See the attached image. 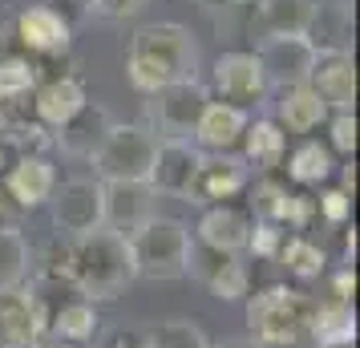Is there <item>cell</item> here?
<instances>
[{
	"mask_svg": "<svg viewBox=\"0 0 360 348\" xmlns=\"http://www.w3.org/2000/svg\"><path fill=\"white\" fill-rule=\"evenodd\" d=\"M29 348H77V344H69V340L53 336V332H41V336H37V340H33Z\"/></svg>",
	"mask_w": 360,
	"mask_h": 348,
	"instance_id": "cell-41",
	"label": "cell"
},
{
	"mask_svg": "<svg viewBox=\"0 0 360 348\" xmlns=\"http://www.w3.org/2000/svg\"><path fill=\"white\" fill-rule=\"evenodd\" d=\"M20 215H25V211L8 199V191H4V183H0V227H17Z\"/></svg>",
	"mask_w": 360,
	"mask_h": 348,
	"instance_id": "cell-40",
	"label": "cell"
},
{
	"mask_svg": "<svg viewBox=\"0 0 360 348\" xmlns=\"http://www.w3.org/2000/svg\"><path fill=\"white\" fill-rule=\"evenodd\" d=\"M154 191L146 183H101V227L117 235H134L154 211Z\"/></svg>",
	"mask_w": 360,
	"mask_h": 348,
	"instance_id": "cell-15",
	"label": "cell"
},
{
	"mask_svg": "<svg viewBox=\"0 0 360 348\" xmlns=\"http://www.w3.org/2000/svg\"><path fill=\"white\" fill-rule=\"evenodd\" d=\"M13 166V150H8V142H4V134H0V174Z\"/></svg>",
	"mask_w": 360,
	"mask_h": 348,
	"instance_id": "cell-42",
	"label": "cell"
},
{
	"mask_svg": "<svg viewBox=\"0 0 360 348\" xmlns=\"http://www.w3.org/2000/svg\"><path fill=\"white\" fill-rule=\"evenodd\" d=\"M154 150H158V134L150 126H122V122H114L105 142L98 146V154L89 162H94L98 183H146Z\"/></svg>",
	"mask_w": 360,
	"mask_h": 348,
	"instance_id": "cell-5",
	"label": "cell"
},
{
	"mask_svg": "<svg viewBox=\"0 0 360 348\" xmlns=\"http://www.w3.org/2000/svg\"><path fill=\"white\" fill-rule=\"evenodd\" d=\"M98 348H146V332L142 328H126V324H114V328H105L94 336Z\"/></svg>",
	"mask_w": 360,
	"mask_h": 348,
	"instance_id": "cell-38",
	"label": "cell"
},
{
	"mask_svg": "<svg viewBox=\"0 0 360 348\" xmlns=\"http://www.w3.org/2000/svg\"><path fill=\"white\" fill-rule=\"evenodd\" d=\"M308 332L316 336V344H356V312H352V304H340V299L311 304Z\"/></svg>",
	"mask_w": 360,
	"mask_h": 348,
	"instance_id": "cell-28",
	"label": "cell"
},
{
	"mask_svg": "<svg viewBox=\"0 0 360 348\" xmlns=\"http://www.w3.org/2000/svg\"><path fill=\"white\" fill-rule=\"evenodd\" d=\"M110 126H114V117L105 114L101 105L85 101L82 114L73 117V122H65L61 130L53 134V146L61 150V154H69V158H94V154H98V146L105 142Z\"/></svg>",
	"mask_w": 360,
	"mask_h": 348,
	"instance_id": "cell-22",
	"label": "cell"
},
{
	"mask_svg": "<svg viewBox=\"0 0 360 348\" xmlns=\"http://www.w3.org/2000/svg\"><path fill=\"white\" fill-rule=\"evenodd\" d=\"M186 276L195 283H202L214 299H243L251 296V271L247 264L235 255V251H214L207 243H195V235H191V255H186Z\"/></svg>",
	"mask_w": 360,
	"mask_h": 348,
	"instance_id": "cell-6",
	"label": "cell"
},
{
	"mask_svg": "<svg viewBox=\"0 0 360 348\" xmlns=\"http://www.w3.org/2000/svg\"><path fill=\"white\" fill-rule=\"evenodd\" d=\"M211 348H259L255 340H223V344H211Z\"/></svg>",
	"mask_w": 360,
	"mask_h": 348,
	"instance_id": "cell-43",
	"label": "cell"
},
{
	"mask_svg": "<svg viewBox=\"0 0 360 348\" xmlns=\"http://www.w3.org/2000/svg\"><path fill=\"white\" fill-rule=\"evenodd\" d=\"M85 101H89V94H85V82L82 77H73V73H57V77H45V82L33 89V98H29V105H33V122L37 126H45V130H61L65 122H73V117L85 110Z\"/></svg>",
	"mask_w": 360,
	"mask_h": 348,
	"instance_id": "cell-14",
	"label": "cell"
},
{
	"mask_svg": "<svg viewBox=\"0 0 360 348\" xmlns=\"http://www.w3.org/2000/svg\"><path fill=\"white\" fill-rule=\"evenodd\" d=\"M85 8L101 20H126L146 8V0H85Z\"/></svg>",
	"mask_w": 360,
	"mask_h": 348,
	"instance_id": "cell-37",
	"label": "cell"
},
{
	"mask_svg": "<svg viewBox=\"0 0 360 348\" xmlns=\"http://www.w3.org/2000/svg\"><path fill=\"white\" fill-rule=\"evenodd\" d=\"M134 259V280H182L191 255V227L170 215H150L134 235H126Z\"/></svg>",
	"mask_w": 360,
	"mask_h": 348,
	"instance_id": "cell-4",
	"label": "cell"
},
{
	"mask_svg": "<svg viewBox=\"0 0 360 348\" xmlns=\"http://www.w3.org/2000/svg\"><path fill=\"white\" fill-rule=\"evenodd\" d=\"M45 332H53V336H61V340H69V344H77V348L89 344V340L101 332L98 304H89V299H82V296L65 299V304L49 316Z\"/></svg>",
	"mask_w": 360,
	"mask_h": 348,
	"instance_id": "cell-27",
	"label": "cell"
},
{
	"mask_svg": "<svg viewBox=\"0 0 360 348\" xmlns=\"http://www.w3.org/2000/svg\"><path fill=\"white\" fill-rule=\"evenodd\" d=\"M255 227V219L247 207L239 202H214V207H202V215L195 223V243H207L214 251H239L247 247V235Z\"/></svg>",
	"mask_w": 360,
	"mask_h": 348,
	"instance_id": "cell-17",
	"label": "cell"
},
{
	"mask_svg": "<svg viewBox=\"0 0 360 348\" xmlns=\"http://www.w3.org/2000/svg\"><path fill=\"white\" fill-rule=\"evenodd\" d=\"M13 29H17V41L25 45L29 57H61L73 45V25L53 4H29V8H20Z\"/></svg>",
	"mask_w": 360,
	"mask_h": 348,
	"instance_id": "cell-13",
	"label": "cell"
},
{
	"mask_svg": "<svg viewBox=\"0 0 360 348\" xmlns=\"http://www.w3.org/2000/svg\"><path fill=\"white\" fill-rule=\"evenodd\" d=\"M211 89L219 94V101H231V105H255L267 94V82H263V69L255 61L251 49H227L219 53V61L211 65Z\"/></svg>",
	"mask_w": 360,
	"mask_h": 348,
	"instance_id": "cell-11",
	"label": "cell"
},
{
	"mask_svg": "<svg viewBox=\"0 0 360 348\" xmlns=\"http://www.w3.org/2000/svg\"><path fill=\"white\" fill-rule=\"evenodd\" d=\"M202 150L195 142H182V138H158V150H154V162H150V179L146 186L162 199H182L186 202V191L195 183V170Z\"/></svg>",
	"mask_w": 360,
	"mask_h": 348,
	"instance_id": "cell-12",
	"label": "cell"
},
{
	"mask_svg": "<svg viewBox=\"0 0 360 348\" xmlns=\"http://www.w3.org/2000/svg\"><path fill=\"white\" fill-rule=\"evenodd\" d=\"M251 53H255V61L263 69L267 89L308 82L311 65H316V45H311L308 37H263Z\"/></svg>",
	"mask_w": 360,
	"mask_h": 348,
	"instance_id": "cell-9",
	"label": "cell"
},
{
	"mask_svg": "<svg viewBox=\"0 0 360 348\" xmlns=\"http://www.w3.org/2000/svg\"><path fill=\"white\" fill-rule=\"evenodd\" d=\"M283 162H288V179L295 186H320L336 174V154L320 138H304L300 146H292V154Z\"/></svg>",
	"mask_w": 360,
	"mask_h": 348,
	"instance_id": "cell-26",
	"label": "cell"
},
{
	"mask_svg": "<svg viewBox=\"0 0 360 348\" xmlns=\"http://www.w3.org/2000/svg\"><path fill=\"white\" fill-rule=\"evenodd\" d=\"M276 259L288 267V276H295V280H304V283L320 280L328 271V251L316 239H308V235H288Z\"/></svg>",
	"mask_w": 360,
	"mask_h": 348,
	"instance_id": "cell-30",
	"label": "cell"
},
{
	"mask_svg": "<svg viewBox=\"0 0 360 348\" xmlns=\"http://www.w3.org/2000/svg\"><path fill=\"white\" fill-rule=\"evenodd\" d=\"M247 122H251L247 110L211 98L207 110H202V117H198L195 134H191V142H195L202 154H231V150H239V142H243Z\"/></svg>",
	"mask_w": 360,
	"mask_h": 348,
	"instance_id": "cell-19",
	"label": "cell"
},
{
	"mask_svg": "<svg viewBox=\"0 0 360 348\" xmlns=\"http://www.w3.org/2000/svg\"><path fill=\"white\" fill-rule=\"evenodd\" d=\"M311 304L308 292H300L292 283H267L247 299V328L259 348H295L300 336L308 332Z\"/></svg>",
	"mask_w": 360,
	"mask_h": 348,
	"instance_id": "cell-3",
	"label": "cell"
},
{
	"mask_svg": "<svg viewBox=\"0 0 360 348\" xmlns=\"http://www.w3.org/2000/svg\"><path fill=\"white\" fill-rule=\"evenodd\" d=\"M37 85H41V65L29 53H4L0 57V105L29 101Z\"/></svg>",
	"mask_w": 360,
	"mask_h": 348,
	"instance_id": "cell-29",
	"label": "cell"
},
{
	"mask_svg": "<svg viewBox=\"0 0 360 348\" xmlns=\"http://www.w3.org/2000/svg\"><path fill=\"white\" fill-rule=\"evenodd\" d=\"M49 215L53 227L65 239H82V235L101 227V183L98 179H65L53 186L49 195Z\"/></svg>",
	"mask_w": 360,
	"mask_h": 348,
	"instance_id": "cell-8",
	"label": "cell"
},
{
	"mask_svg": "<svg viewBox=\"0 0 360 348\" xmlns=\"http://www.w3.org/2000/svg\"><path fill=\"white\" fill-rule=\"evenodd\" d=\"M251 183V170L235 154H202L195 170V183L186 191V202L214 207V202H235Z\"/></svg>",
	"mask_w": 360,
	"mask_h": 348,
	"instance_id": "cell-10",
	"label": "cell"
},
{
	"mask_svg": "<svg viewBox=\"0 0 360 348\" xmlns=\"http://www.w3.org/2000/svg\"><path fill=\"white\" fill-rule=\"evenodd\" d=\"M45 332V320L37 312L33 296L20 288L0 292V348H29Z\"/></svg>",
	"mask_w": 360,
	"mask_h": 348,
	"instance_id": "cell-20",
	"label": "cell"
},
{
	"mask_svg": "<svg viewBox=\"0 0 360 348\" xmlns=\"http://www.w3.org/2000/svg\"><path fill=\"white\" fill-rule=\"evenodd\" d=\"M348 215H352V195H344L340 186H332V191H324L316 199V219H324L332 227H344Z\"/></svg>",
	"mask_w": 360,
	"mask_h": 348,
	"instance_id": "cell-36",
	"label": "cell"
},
{
	"mask_svg": "<svg viewBox=\"0 0 360 348\" xmlns=\"http://www.w3.org/2000/svg\"><path fill=\"white\" fill-rule=\"evenodd\" d=\"M320 0H255V20L263 37H308Z\"/></svg>",
	"mask_w": 360,
	"mask_h": 348,
	"instance_id": "cell-25",
	"label": "cell"
},
{
	"mask_svg": "<svg viewBox=\"0 0 360 348\" xmlns=\"http://www.w3.org/2000/svg\"><path fill=\"white\" fill-rule=\"evenodd\" d=\"M271 122L283 134H311L328 122V105L316 98V89L308 82L283 85V89H276V117Z\"/></svg>",
	"mask_w": 360,
	"mask_h": 348,
	"instance_id": "cell-21",
	"label": "cell"
},
{
	"mask_svg": "<svg viewBox=\"0 0 360 348\" xmlns=\"http://www.w3.org/2000/svg\"><path fill=\"white\" fill-rule=\"evenodd\" d=\"M146 348H211L195 320H166L154 332H146Z\"/></svg>",
	"mask_w": 360,
	"mask_h": 348,
	"instance_id": "cell-33",
	"label": "cell"
},
{
	"mask_svg": "<svg viewBox=\"0 0 360 348\" xmlns=\"http://www.w3.org/2000/svg\"><path fill=\"white\" fill-rule=\"evenodd\" d=\"M0 183L20 211H37L49 202L53 186H57V170L45 154H25V158H13V166L0 174Z\"/></svg>",
	"mask_w": 360,
	"mask_h": 348,
	"instance_id": "cell-18",
	"label": "cell"
},
{
	"mask_svg": "<svg viewBox=\"0 0 360 348\" xmlns=\"http://www.w3.org/2000/svg\"><path fill=\"white\" fill-rule=\"evenodd\" d=\"M328 150L352 158V150H356V110L328 114Z\"/></svg>",
	"mask_w": 360,
	"mask_h": 348,
	"instance_id": "cell-34",
	"label": "cell"
},
{
	"mask_svg": "<svg viewBox=\"0 0 360 348\" xmlns=\"http://www.w3.org/2000/svg\"><path fill=\"white\" fill-rule=\"evenodd\" d=\"M316 348H356V344H316Z\"/></svg>",
	"mask_w": 360,
	"mask_h": 348,
	"instance_id": "cell-44",
	"label": "cell"
},
{
	"mask_svg": "<svg viewBox=\"0 0 360 348\" xmlns=\"http://www.w3.org/2000/svg\"><path fill=\"white\" fill-rule=\"evenodd\" d=\"M308 85L328 105V114L356 110V61H352V53H316Z\"/></svg>",
	"mask_w": 360,
	"mask_h": 348,
	"instance_id": "cell-16",
	"label": "cell"
},
{
	"mask_svg": "<svg viewBox=\"0 0 360 348\" xmlns=\"http://www.w3.org/2000/svg\"><path fill=\"white\" fill-rule=\"evenodd\" d=\"M308 41L316 45V53H352V4L348 0L316 4Z\"/></svg>",
	"mask_w": 360,
	"mask_h": 348,
	"instance_id": "cell-24",
	"label": "cell"
},
{
	"mask_svg": "<svg viewBox=\"0 0 360 348\" xmlns=\"http://www.w3.org/2000/svg\"><path fill=\"white\" fill-rule=\"evenodd\" d=\"M239 150H243V166L247 170L271 174V170H279L283 158H288V134L279 130L271 117H255V122H247Z\"/></svg>",
	"mask_w": 360,
	"mask_h": 348,
	"instance_id": "cell-23",
	"label": "cell"
},
{
	"mask_svg": "<svg viewBox=\"0 0 360 348\" xmlns=\"http://www.w3.org/2000/svg\"><path fill=\"white\" fill-rule=\"evenodd\" d=\"M198 41L186 25L158 20L142 25L130 33L126 45V77L138 94H158L166 85L179 82H198Z\"/></svg>",
	"mask_w": 360,
	"mask_h": 348,
	"instance_id": "cell-1",
	"label": "cell"
},
{
	"mask_svg": "<svg viewBox=\"0 0 360 348\" xmlns=\"http://www.w3.org/2000/svg\"><path fill=\"white\" fill-rule=\"evenodd\" d=\"M29 264H33V251L20 227H0V292L29 280Z\"/></svg>",
	"mask_w": 360,
	"mask_h": 348,
	"instance_id": "cell-32",
	"label": "cell"
},
{
	"mask_svg": "<svg viewBox=\"0 0 360 348\" xmlns=\"http://www.w3.org/2000/svg\"><path fill=\"white\" fill-rule=\"evenodd\" d=\"M65 276L77 288V296L89 299V304L117 299L134 283V259H130L126 235L98 227V231L82 235V239H69Z\"/></svg>",
	"mask_w": 360,
	"mask_h": 348,
	"instance_id": "cell-2",
	"label": "cell"
},
{
	"mask_svg": "<svg viewBox=\"0 0 360 348\" xmlns=\"http://www.w3.org/2000/svg\"><path fill=\"white\" fill-rule=\"evenodd\" d=\"M211 101V89L202 82H179V85H166L158 94H150V117H154V134L162 138H182L191 142L198 117Z\"/></svg>",
	"mask_w": 360,
	"mask_h": 348,
	"instance_id": "cell-7",
	"label": "cell"
},
{
	"mask_svg": "<svg viewBox=\"0 0 360 348\" xmlns=\"http://www.w3.org/2000/svg\"><path fill=\"white\" fill-rule=\"evenodd\" d=\"M283 239H288V231L283 227H276V223H255L251 227V235H247V247L251 255H259V259H276L279 247H283Z\"/></svg>",
	"mask_w": 360,
	"mask_h": 348,
	"instance_id": "cell-35",
	"label": "cell"
},
{
	"mask_svg": "<svg viewBox=\"0 0 360 348\" xmlns=\"http://www.w3.org/2000/svg\"><path fill=\"white\" fill-rule=\"evenodd\" d=\"M247 186H251V219L255 223H276V227H283L288 223V207H292L288 183H279L271 174H259L255 183H247Z\"/></svg>",
	"mask_w": 360,
	"mask_h": 348,
	"instance_id": "cell-31",
	"label": "cell"
},
{
	"mask_svg": "<svg viewBox=\"0 0 360 348\" xmlns=\"http://www.w3.org/2000/svg\"><path fill=\"white\" fill-rule=\"evenodd\" d=\"M352 292H356V271L344 264L332 271V280H328V296L324 299H340V304H352Z\"/></svg>",
	"mask_w": 360,
	"mask_h": 348,
	"instance_id": "cell-39",
	"label": "cell"
}]
</instances>
